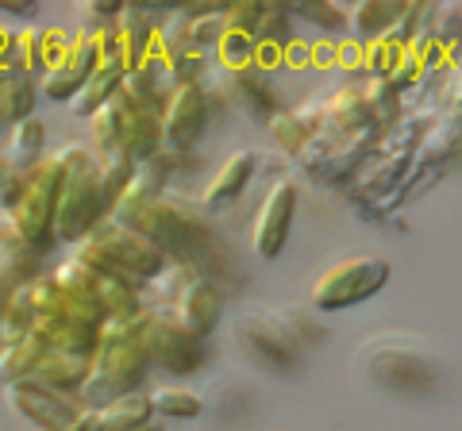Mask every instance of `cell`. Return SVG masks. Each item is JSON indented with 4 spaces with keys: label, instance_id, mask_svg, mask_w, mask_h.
Masks as SVG:
<instances>
[{
    "label": "cell",
    "instance_id": "cell-5",
    "mask_svg": "<svg viewBox=\"0 0 462 431\" xmlns=\"http://www.w3.org/2000/svg\"><path fill=\"white\" fill-rule=\"evenodd\" d=\"M62 162V189H58L54 205V243H81L105 216V200H100V181H97V158L89 147L66 142L54 154Z\"/></svg>",
    "mask_w": 462,
    "mask_h": 431
},
{
    "label": "cell",
    "instance_id": "cell-23",
    "mask_svg": "<svg viewBox=\"0 0 462 431\" xmlns=\"http://www.w3.org/2000/svg\"><path fill=\"white\" fill-rule=\"evenodd\" d=\"M120 81H124V66H120V62H97L93 78L74 93V100H69L74 116H85V120H89L97 108H105V105H108V96L120 89Z\"/></svg>",
    "mask_w": 462,
    "mask_h": 431
},
{
    "label": "cell",
    "instance_id": "cell-40",
    "mask_svg": "<svg viewBox=\"0 0 462 431\" xmlns=\"http://www.w3.org/2000/svg\"><path fill=\"white\" fill-rule=\"evenodd\" d=\"M458 158H462V142H458Z\"/></svg>",
    "mask_w": 462,
    "mask_h": 431
},
{
    "label": "cell",
    "instance_id": "cell-1",
    "mask_svg": "<svg viewBox=\"0 0 462 431\" xmlns=\"http://www.w3.org/2000/svg\"><path fill=\"white\" fill-rule=\"evenodd\" d=\"M112 220L127 224L132 232L147 235L158 251L166 254V262L193 266L197 274H205L212 285L227 274L224 247L216 239L208 212L200 208V200H189L181 193H162V197H143L127 189L116 205Z\"/></svg>",
    "mask_w": 462,
    "mask_h": 431
},
{
    "label": "cell",
    "instance_id": "cell-20",
    "mask_svg": "<svg viewBox=\"0 0 462 431\" xmlns=\"http://www.w3.org/2000/svg\"><path fill=\"white\" fill-rule=\"evenodd\" d=\"M93 354H69V351H47L42 362L35 366L32 378L51 385V390H62V393H78L85 373H89Z\"/></svg>",
    "mask_w": 462,
    "mask_h": 431
},
{
    "label": "cell",
    "instance_id": "cell-21",
    "mask_svg": "<svg viewBox=\"0 0 462 431\" xmlns=\"http://www.w3.org/2000/svg\"><path fill=\"white\" fill-rule=\"evenodd\" d=\"M42 147H47V124L39 116H27L8 127V142H5V151H0V158H5L12 170H27L42 158Z\"/></svg>",
    "mask_w": 462,
    "mask_h": 431
},
{
    "label": "cell",
    "instance_id": "cell-31",
    "mask_svg": "<svg viewBox=\"0 0 462 431\" xmlns=\"http://www.w3.org/2000/svg\"><path fill=\"white\" fill-rule=\"evenodd\" d=\"M420 35H431L436 42H443V47L451 50L455 42L462 39V12H458V5H428Z\"/></svg>",
    "mask_w": 462,
    "mask_h": 431
},
{
    "label": "cell",
    "instance_id": "cell-11",
    "mask_svg": "<svg viewBox=\"0 0 462 431\" xmlns=\"http://www.w3.org/2000/svg\"><path fill=\"white\" fill-rule=\"evenodd\" d=\"M5 390H8V405L42 431H69V424H74L78 412L85 408L78 393L51 390V385H42L35 378L12 381V385H5Z\"/></svg>",
    "mask_w": 462,
    "mask_h": 431
},
{
    "label": "cell",
    "instance_id": "cell-38",
    "mask_svg": "<svg viewBox=\"0 0 462 431\" xmlns=\"http://www.w3.org/2000/svg\"><path fill=\"white\" fill-rule=\"evenodd\" d=\"M69 431H100V420H97V408H81L78 420L69 424Z\"/></svg>",
    "mask_w": 462,
    "mask_h": 431
},
{
    "label": "cell",
    "instance_id": "cell-14",
    "mask_svg": "<svg viewBox=\"0 0 462 431\" xmlns=\"http://www.w3.org/2000/svg\"><path fill=\"white\" fill-rule=\"evenodd\" d=\"M220 312H224V293H220V285H212L205 274H193L166 308L170 320L181 324L185 332L197 335V339H205L212 332L216 320H220Z\"/></svg>",
    "mask_w": 462,
    "mask_h": 431
},
{
    "label": "cell",
    "instance_id": "cell-27",
    "mask_svg": "<svg viewBox=\"0 0 462 431\" xmlns=\"http://www.w3.org/2000/svg\"><path fill=\"white\" fill-rule=\"evenodd\" d=\"M404 5H409V0H363V5H355V12L346 16V23L363 39H378L401 20Z\"/></svg>",
    "mask_w": 462,
    "mask_h": 431
},
{
    "label": "cell",
    "instance_id": "cell-6",
    "mask_svg": "<svg viewBox=\"0 0 462 431\" xmlns=\"http://www.w3.org/2000/svg\"><path fill=\"white\" fill-rule=\"evenodd\" d=\"M58 189H62V162L54 154L39 158L35 166L20 170V197L16 205L5 212V224L23 243H32L39 254L54 247V205Z\"/></svg>",
    "mask_w": 462,
    "mask_h": 431
},
{
    "label": "cell",
    "instance_id": "cell-13",
    "mask_svg": "<svg viewBox=\"0 0 462 431\" xmlns=\"http://www.w3.org/2000/svg\"><path fill=\"white\" fill-rule=\"evenodd\" d=\"M293 216H297V185L293 178H278L263 197L251 224V247L258 258H278L285 251V239L293 232Z\"/></svg>",
    "mask_w": 462,
    "mask_h": 431
},
{
    "label": "cell",
    "instance_id": "cell-28",
    "mask_svg": "<svg viewBox=\"0 0 462 431\" xmlns=\"http://www.w3.org/2000/svg\"><path fill=\"white\" fill-rule=\"evenodd\" d=\"M42 354H47V347L35 343L32 335H23L16 343H5V347H0V385L32 378L35 366L42 362Z\"/></svg>",
    "mask_w": 462,
    "mask_h": 431
},
{
    "label": "cell",
    "instance_id": "cell-34",
    "mask_svg": "<svg viewBox=\"0 0 462 431\" xmlns=\"http://www.w3.org/2000/svg\"><path fill=\"white\" fill-rule=\"evenodd\" d=\"M397 59H401V47H397V42H389L385 35L363 42V69H366V78H389V69L397 66Z\"/></svg>",
    "mask_w": 462,
    "mask_h": 431
},
{
    "label": "cell",
    "instance_id": "cell-25",
    "mask_svg": "<svg viewBox=\"0 0 462 431\" xmlns=\"http://www.w3.org/2000/svg\"><path fill=\"white\" fill-rule=\"evenodd\" d=\"M35 116V78L32 74H0V132Z\"/></svg>",
    "mask_w": 462,
    "mask_h": 431
},
{
    "label": "cell",
    "instance_id": "cell-22",
    "mask_svg": "<svg viewBox=\"0 0 462 431\" xmlns=\"http://www.w3.org/2000/svg\"><path fill=\"white\" fill-rule=\"evenodd\" d=\"M181 158L185 154H170V151L147 154L143 162L132 166V185H127V189L143 193V197H162V193H170V181H173V174H178Z\"/></svg>",
    "mask_w": 462,
    "mask_h": 431
},
{
    "label": "cell",
    "instance_id": "cell-33",
    "mask_svg": "<svg viewBox=\"0 0 462 431\" xmlns=\"http://www.w3.org/2000/svg\"><path fill=\"white\" fill-rule=\"evenodd\" d=\"M216 59H220V69H243L254 59V39L251 32H239V27L224 23V35L216 42Z\"/></svg>",
    "mask_w": 462,
    "mask_h": 431
},
{
    "label": "cell",
    "instance_id": "cell-39",
    "mask_svg": "<svg viewBox=\"0 0 462 431\" xmlns=\"http://www.w3.org/2000/svg\"><path fill=\"white\" fill-rule=\"evenodd\" d=\"M143 431H162V427H154V424H151V427H143Z\"/></svg>",
    "mask_w": 462,
    "mask_h": 431
},
{
    "label": "cell",
    "instance_id": "cell-7",
    "mask_svg": "<svg viewBox=\"0 0 462 431\" xmlns=\"http://www.w3.org/2000/svg\"><path fill=\"white\" fill-rule=\"evenodd\" d=\"M358 366L366 370L370 381L385 385V390H424L436 381L439 358L431 354L420 339H401V335H378L358 351Z\"/></svg>",
    "mask_w": 462,
    "mask_h": 431
},
{
    "label": "cell",
    "instance_id": "cell-29",
    "mask_svg": "<svg viewBox=\"0 0 462 431\" xmlns=\"http://www.w3.org/2000/svg\"><path fill=\"white\" fill-rule=\"evenodd\" d=\"M358 93H363V100H366L370 120L378 124L382 132H389V127L401 120V93H397L385 78H366V81H358Z\"/></svg>",
    "mask_w": 462,
    "mask_h": 431
},
{
    "label": "cell",
    "instance_id": "cell-17",
    "mask_svg": "<svg viewBox=\"0 0 462 431\" xmlns=\"http://www.w3.org/2000/svg\"><path fill=\"white\" fill-rule=\"evenodd\" d=\"M158 20H162V16H158L154 8L124 5L120 20H116V35H120V54H124V74H127V69H135L154 50Z\"/></svg>",
    "mask_w": 462,
    "mask_h": 431
},
{
    "label": "cell",
    "instance_id": "cell-30",
    "mask_svg": "<svg viewBox=\"0 0 462 431\" xmlns=\"http://www.w3.org/2000/svg\"><path fill=\"white\" fill-rule=\"evenodd\" d=\"M147 397H151V412L166 416V420H197V416L205 412V400L189 390H170V385H162V390H151Z\"/></svg>",
    "mask_w": 462,
    "mask_h": 431
},
{
    "label": "cell",
    "instance_id": "cell-35",
    "mask_svg": "<svg viewBox=\"0 0 462 431\" xmlns=\"http://www.w3.org/2000/svg\"><path fill=\"white\" fill-rule=\"evenodd\" d=\"M120 12H124V5L120 0H85V5L78 8V32H85V35H93V32H100V27H108V23H116L120 20Z\"/></svg>",
    "mask_w": 462,
    "mask_h": 431
},
{
    "label": "cell",
    "instance_id": "cell-32",
    "mask_svg": "<svg viewBox=\"0 0 462 431\" xmlns=\"http://www.w3.org/2000/svg\"><path fill=\"white\" fill-rule=\"evenodd\" d=\"M170 89H185V85H200L212 69H208V50H181V54H173L170 59Z\"/></svg>",
    "mask_w": 462,
    "mask_h": 431
},
{
    "label": "cell",
    "instance_id": "cell-18",
    "mask_svg": "<svg viewBox=\"0 0 462 431\" xmlns=\"http://www.w3.org/2000/svg\"><path fill=\"white\" fill-rule=\"evenodd\" d=\"M254 170H258V154L254 151L227 154V162L216 170V178L205 185V193H200V208H205V212H220L236 197H243L247 181L254 178Z\"/></svg>",
    "mask_w": 462,
    "mask_h": 431
},
{
    "label": "cell",
    "instance_id": "cell-12",
    "mask_svg": "<svg viewBox=\"0 0 462 431\" xmlns=\"http://www.w3.org/2000/svg\"><path fill=\"white\" fill-rule=\"evenodd\" d=\"M212 116L208 105V89L200 85H185V89H173L166 108H162V151L170 154H189L200 135H205V124Z\"/></svg>",
    "mask_w": 462,
    "mask_h": 431
},
{
    "label": "cell",
    "instance_id": "cell-19",
    "mask_svg": "<svg viewBox=\"0 0 462 431\" xmlns=\"http://www.w3.org/2000/svg\"><path fill=\"white\" fill-rule=\"evenodd\" d=\"M69 47V35L62 27H23L20 32V50H23V69L27 74H47V69L62 59Z\"/></svg>",
    "mask_w": 462,
    "mask_h": 431
},
{
    "label": "cell",
    "instance_id": "cell-10",
    "mask_svg": "<svg viewBox=\"0 0 462 431\" xmlns=\"http://www.w3.org/2000/svg\"><path fill=\"white\" fill-rule=\"evenodd\" d=\"M236 339L251 362L266 366L273 373H285L297 366V339L273 312H243L236 320Z\"/></svg>",
    "mask_w": 462,
    "mask_h": 431
},
{
    "label": "cell",
    "instance_id": "cell-4",
    "mask_svg": "<svg viewBox=\"0 0 462 431\" xmlns=\"http://www.w3.org/2000/svg\"><path fill=\"white\" fill-rule=\"evenodd\" d=\"M89 132L97 158L120 154L127 162H143L147 154L162 151V112H154L151 105L116 89L108 105L89 116Z\"/></svg>",
    "mask_w": 462,
    "mask_h": 431
},
{
    "label": "cell",
    "instance_id": "cell-2",
    "mask_svg": "<svg viewBox=\"0 0 462 431\" xmlns=\"http://www.w3.org/2000/svg\"><path fill=\"white\" fill-rule=\"evenodd\" d=\"M147 373L151 366H147L143 347L135 343L132 316H116V320H105V327H100V343L93 351V362H89V373H85L78 397L85 408H105L116 397L139 393Z\"/></svg>",
    "mask_w": 462,
    "mask_h": 431
},
{
    "label": "cell",
    "instance_id": "cell-36",
    "mask_svg": "<svg viewBox=\"0 0 462 431\" xmlns=\"http://www.w3.org/2000/svg\"><path fill=\"white\" fill-rule=\"evenodd\" d=\"M289 16H300V20H312L328 27V32H343L346 27V12L339 5H285Z\"/></svg>",
    "mask_w": 462,
    "mask_h": 431
},
{
    "label": "cell",
    "instance_id": "cell-16",
    "mask_svg": "<svg viewBox=\"0 0 462 431\" xmlns=\"http://www.w3.org/2000/svg\"><path fill=\"white\" fill-rule=\"evenodd\" d=\"M42 274H47V258L0 220V293H5V300L8 293L23 289Z\"/></svg>",
    "mask_w": 462,
    "mask_h": 431
},
{
    "label": "cell",
    "instance_id": "cell-8",
    "mask_svg": "<svg viewBox=\"0 0 462 431\" xmlns=\"http://www.w3.org/2000/svg\"><path fill=\"white\" fill-rule=\"evenodd\" d=\"M132 332L135 343L147 354L151 370H166V373H197L205 366V343L197 335H189L181 324H173L166 312L154 308H139L132 316Z\"/></svg>",
    "mask_w": 462,
    "mask_h": 431
},
{
    "label": "cell",
    "instance_id": "cell-24",
    "mask_svg": "<svg viewBox=\"0 0 462 431\" xmlns=\"http://www.w3.org/2000/svg\"><path fill=\"white\" fill-rule=\"evenodd\" d=\"M151 397L147 393H127V397H116L108 400L105 408H97V420L100 431H143L151 427Z\"/></svg>",
    "mask_w": 462,
    "mask_h": 431
},
{
    "label": "cell",
    "instance_id": "cell-9",
    "mask_svg": "<svg viewBox=\"0 0 462 431\" xmlns=\"http://www.w3.org/2000/svg\"><path fill=\"white\" fill-rule=\"evenodd\" d=\"M389 281V262L378 254H358V258H343V262L328 266L320 278L312 281V308L316 312H339L351 305H363L378 289H385Z\"/></svg>",
    "mask_w": 462,
    "mask_h": 431
},
{
    "label": "cell",
    "instance_id": "cell-42",
    "mask_svg": "<svg viewBox=\"0 0 462 431\" xmlns=\"http://www.w3.org/2000/svg\"><path fill=\"white\" fill-rule=\"evenodd\" d=\"M458 12H462V5H458Z\"/></svg>",
    "mask_w": 462,
    "mask_h": 431
},
{
    "label": "cell",
    "instance_id": "cell-37",
    "mask_svg": "<svg viewBox=\"0 0 462 431\" xmlns=\"http://www.w3.org/2000/svg\"><path fill=\"white\" fill-rule=\"evenodd\" d=\"M0 12H5V16H16V20H35L39 5L35 0H0Z\"/></svg>",
    "mask_w": 462,
    "mask_h": 431
},
{
    "label": "cell",
    "instance_id": "cell-43",
    "mask_svg": "<svg viewBox=\"0 0 462 431\" xmlns=\"http://www.w3.org/2000/svg\"><path fill=\"white\" fill-rule=\"evenodd\" d=\"M35 431H42V427H35Z\"/></svg>",
    "mask_w": 462,
    "mask_h": 431
},
{
    "label": "cell",
    "instance_id": "cell-3",
    "mask_svg": "<svg viewBox=\"0 0 462 431\" xmlns=\"http://www.w3.org/2000/svg\"><path fill=\"white\" fill-rule=\"evenodd\" d=\"M74 258L85 262L89 270H100V274H112L127 285H147L158 270L166 266V254L154 247L147 235L132 232L120 220H100L81 243H74Z\"/></svg>",
    "mask_w": 462,
    "mask_h": 431
},
{
    "label": "cell",
    "instance_id": "cell-15",
    "mask_svg": "<svg viewBox=\"0 0 462 431\" xmlns=\"http://www.w3.org/2000/svg\"><path fill=\"white\" fill-rule=\"evenodd\" d=\"M93 69H97L93 35L78 32V39H69L66 54L39 78V85H42V93H47L51 100H74V93L93 78Z\"/></svg>",
    "mask_w": 462,
    "mask_h": 431
},
{
    "label": "cell",
    "instance_id": "cell-41",
    "mask_svg": "<svg viewBox=\"0 0 462 431\" xmlns=\"http://www.w3.org/2000/svg\"><path fill=\"white\" fill-rule=\"evenodd\" d=\"M0 305H5V293H0Z\"/></svg>",
    "mask_w": 462,
    "mask_h": 431
},
{
    "label": "cell",
    "instance_id": "cell-26",
    "mask_svg": "<svg viewBox=\"0 0 462 431\" xmlns=\"http://www.w3.org/2000/svg\"><path fill=\"white\" fill-rule=\"evenodd\" d=\"M316 105L309 100L305 108H285V112H273L270 116V135L278 139V147L289 151V154H297L300 147L309 142V135L316 132Z\"/></svg>",
    "mask_w": 462,
    "mask_h": 431
}]
</instances>
